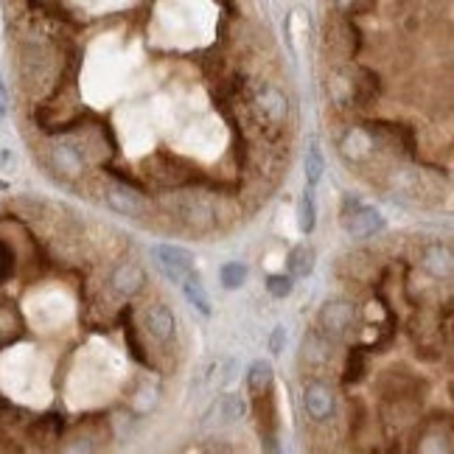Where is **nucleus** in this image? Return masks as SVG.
I'll list each match as a JSON object with an SVG mask.
<instances>
[{"label": "nucleus", "instance_id": "1", "mask_svg": "<svg viewBox=\"0 0 454 454\" xmlns=\"http://www.w3.org/2000/svg\"><path fill=\"white\" fill-rule=\"evenodd\" d=\"M250 112H252L261 135L275 144V141L284 135V127H286V118H289V101H286V95H284L278 87L264 84V87L252 95Z\"/></svg>", "mask_w": 454, "mask_h": 454}, {"label": "nucleus", "instance_id": "2", "mask_svg": "<svg viewBox=\"0 0 454 454\" xmlns=\"http://www.w3.org/2000/svg\"><path fill=\"white\" fill-rule=\"evenodd\" d=\"M168 211L182 227L194 233H211L216 227V211L202 194H180L168 202Z\"/></svg>", "mask_w": 454, "mask_h": 454}, {"label": "nucleus", "instance_id": "3", "mask_svg": "<svg viewBox=\"0 0 454 454\" xmlns=\"http://www.w3.org/2000/svg\"><path fill=\"white\" fill-rule=\"evenodd\" d=\"M339 216H342V230L351 238H371V235L384 230V216L373 208L362 205L356 197H345L342 199Z\"/></svg>", "mask_w": 454, "mask_h": 454}, {"label": "nucleus", "instance_id": "4", "mask_svg": "<svg viewBox=\"0 0 454 454\" xmlns=\"http://www.w3.org/2000/svg\"><path fill=\"white\" fill-rule=\"evenodd\" d=\"M252 415H255V426L258 435L264 441L267 452H278V398H275V387H267L261 392L252 395Z\"/></svg>", "mask_w": 454, "mask_h": 454}, {"label": "nucleus", "instance_id": "5", "mask_svg": "<svg viewBox=\"0 0 454 454\" xmlns=\"http://www.w3.org/2000/svg\"><path fill=\"white\" fill-rule=\"evenodd\" d=\"M151 258L154 267L171 281V284H182L191 272H194V255L177 244H157L151 247Z\"/></svg>", "mask_w": 454, "mask_h": 454}, {"label": "nucleus", "instance_id": "6", "mask_svg": "<svg viewBox=\"0 0 454 454\" xmlns=\"http://www.w3.org/2000/svg\"><path fill=\"white\" fill-rule=\"evenodd\" d=\"M104 202H107L115 214H121V216L141 219V216L146 214V199L141 197V191L132 188V185H124V182H118V180L104 188Z\"/></svg>", "mask_w": 454, "mask_h": 454}, {"label": "nucleus", "instance_id": "7", "mask_svg": "<svg viewBox=\"0 0 454 454\" xmlns=\"http://www.w3.org/2000/svg\"><path fill=\"white\" fill-rule=\"evenodd\" d=\"M351 322H354V305L348 301H331L320 308V325H317V328H320L325 337L339 339V337L348 334Z\"/></svg>", "mask_w": 454, "mask_h": 454}, {"label": "nucleus", "instance_id": "8", "mask_svg": "<svg viewBox=\"0 0 454 454\" xmlns=\"http://www.w3.org/2000/svg\"><path fill=\"white\" fill-rule=\"evenodd\" d=\"M110 286H112V292L121 295V298H135V295H141L144 286H146V272H144L135 261L118 264V267L112 269V275H110Z\"/></svg>", "mask_w": 454, "mask_h": 454}, {"label": "nucleus", "instance_id": "9", "mask_svg": "<svg viewBox=\"0 0 454 454\" xmlns=\"http://www.w3.org/2000/svg\"><path fill=\"white\" fill-rule=\"evenodd\" d=\"M303 404H305V412L320 424L334 415V392L322 381H308L303 387Z\"/></svg>", "mask_w": 454, "mask_h": 454}, {"label": "nucleus", "instance_id": "10", "mask_svg": "<svg viewBox=\"0 0 454 454\" xmlns=\"http://www.w3.org/2000/svg\"><path fill=\"white\" fill-rule=\"evenodd\" d=\"M146 331H149L151 339H157L160 345L171 342L177 337V320H174V311L165 305V303H154L146 311Z\"/></svg>", "mask_w": 454, "mask_h": 454}, {"label": "nucleus", "instance_id": "11", "mask_svg": "<svg viewBox=\"0 0 454 454\" xmlns=\"http://www.w3.org/2000/svg\"><path fill=\"white\" fill-rule=\"evenodd\" d=\"M48 163H51V168L59 171L62 177H78V174H84V165H87L84 154L76 149V146H68V144H57V146L51 149V154H48Z\"/></svg>", "mask_w": 454, "mask_h": 454}, {"label": "nucleus", "instance_id": "12", "mask_svg": "<svg viewBox=\"0 0 454 454\" xmlns=\"http://www.w3.org/2000/svg\"><path fill=\"white\" fill-rule=\"evenodd\" d=\"M421 267L435 275V278H449L452 275V250L443 241H432L421 250Z\"/></svg>", "mask_w": 454, "mask_h": 454}, {"label": "nucleus", "instance_id": "13", "mask_svg": "<svg viewBox=\"0 0 454 454\" xmlns=\"http://www.w3.org/2000/svg\"><path fill=\"white\" fill-rule=\"evenodd\" d=\"M132 305H124L121 308V331H124V339H127V351H129V356L138 362V365H144V368H151V359L149 354H146V348H144V342H141V334H138V325H135V320H132Z\"/></svg>", "mask_w": 454, "mask_h": 454}, {"label": "nucleus", "instance_id": "14", "mask_svg": "<svg viewBox=\"0 0 454 454\" xmlns=\"http://www.w3.org/2000/svg\"><path fill=\"white\" fill-rule=\"evenodd\" d=\"M378 95H381V78L376 71L371 68H359V74L354 78V90H351V101L359 104V107H371L376 104Z\"/></svg>", "mask_w": 454, "mask_h": 454}, {"label": "nucleus", "instance_id": "15", "mask_svg": "<svg viewBox=\"0 0 454 454\" xmlns=\"http://www.w3.org/2000/svg\"><path fill=\"white\" fill-rule=\"evenodd\" d=\"M303 359L308 365H325L331 359V337H325L320 328H311L303 337Z\"/></svg>", "mask_w": 454, "mask_h": 454}, {"label": "nucleus", "instance_id": "16", "mask_svg": "<svg viewBox=\"0 0 454 454\" xmlns=\"http://www.w3.org/2000/svg\"><path fill=\"white\" fill-rule=\"evenodd\" d=\"M182 286V295H185V301L191 303L199 314H211V298H208V292H205V286H202V281H199V275H197V269L180 284Z\"/></svg>", "mask_w": 454, "mask_h": 454}, {"label": "nucleus", "instance_id": "17", "mask_svg": "<svg viewBox=\"0 0 454 454\" xmlns=\"http://www.w3.org/2000/svg\"><path fill=\"white\" fill-rule=\"evenodd\" d=\"M286 267H289V275L292 278H308L311 269H314V250L308 244H298L289 250L286 255Z\"/></svg>", "mask_w": 454, "mask_h": 454}, {"label": "nucleus", "instance_id": "18", "mask_svg": "<svg viewBox=\"0 0 454 454\" xmlns=\"http://www.w3.org/2000/svg\"><path fill=\"white\" fill-rule=\"evenodd\" d=\"M368 373V351L365 348H351L348 351V362H345V376L342 384L351 387V384H359Z\"/></svg>", "mask_w": 454, "mask_h": 454}, {"label": "nucleus", "instance_id": "19", "mask_svg": "<svg viewBox=\"0 0 454 454\" xmlns=\"http://www.w3.org/2000/svg\"><path fill=\"white\" fill-rule=\"evenodd\" d=\"M272 381H275V373H272V365H269L267 359H255V362L250 365V371H247V387H250L252 395L261 392V390H267V387H272Z\"/></svg>", "mask_w": 454, "mask_h": 454}, {"label": "nucleus", "instance_id": "20", "mask_svg": "<svg viewBox=\"0 0 454 454\" xmlns=\"http://www.w3.org/2000/svg\"><path fill=\"white\" fill-rule=\"evenodd\" d=\"M62 429H65V418L62 415H45V418H37L31 424V435L37 441H59Z\"/></svg>", "mask_w": 454, "mask_h": 454}, {"label": "nucleus", "instance_id": "21", "mask_svg": "<svg viewBox=\"0 0 454 454\" xmlns=\"http://www.w3.org/2000/svg\"><path fill=\"white\" fill-rule=\"evenodd\" d=\"M244 409H247V404L235 395V392H227V395H222L219 401H216V407H214V412H219L222 418V424H233V421H238L241 415H244Z\"/></svg>", "mask_w": 454, "mask_h": 454}, {"label": "nucleus", "instance_id": "22", "mask_svg": "<svg viewBox=\"0 0 454 454\" xmlns=\"http://www.w3.org/2000/svg\"><path fill=\"white\" fill-rule=\"evenodd\" d=\"M322 171H325V160H322V151L317 144H311L305 151V182L308 188H314L320 180H322Z\"/></svg>", "mask_w": 454, "mask_h": 454}, {"label": "nucleus", "instance_id": "23", "mask_svg": "<svg viewBox=\"0 0 454 454\" xmlns=\"http://www.w3.org/2000/svg\"><path fill=\"white\" fill-rule=\"evenodd\" d=\"M314 225H317V208H314V194L308 188L301 197V205H298V227H301V233H311Z\"/></svg>", "mask_w": 454, "mask_h": 454}, {"label": "nucleus", "instance_id": "24", "mask_svg": "<svg viewBox=\"0 0 454 454\" xmlns=\"http://www.w3.org/2000/svg\"><path fill=\"white\" fill-rule=\"evenodd\" d=\"M219 281H222L225 289H238V286H244V281H247V267L238 264V261H230V264H225V267L219 269Z\"/></svg>", "mask_w": 454, "mask_h": 454}, {"label": "nucleus", "instance_id": "25", "mask_svg": "<svg viewBox=\"0 0 454 454\" xmlns=\"http://www.w3.org/2000/svg\"><path fill=\"white\" fill-rule=\"evenodd\" d=\"M292 289H295V278H292V275L272 272V275L267 278V292H269L272 298H278V301L289 298V295H292Z\"/></svg>", "mask_w": 454, "mask_h": 454}, {"label": "nucleus", "instance_id": "26", "mask_svg": "<svg viewBox=\"0 0 454 454\" xmlns=\"http://www.w3.org/2000/svg\"><path fill=\"white\" fill-rule=\"evenodd\" d=\"M342 14H371L376 0H334Z\"/></svg>", "mask_w": 454, "mask_h": 454}, {"label": "nucleus", "instance_id": "27", "mask_svg": "<svg viewBox=\"0 0 454 454\" xmlns=\"http://www.w3.org/2000/svg\"><path fill=\"white\" fill-rule=\"evenodd\" d=\"M11 272H14V250L6 241H0V284H6Z\"/></svg>", "mask_w": 454, "mask_h": 454}, {"label": "nucleus", "instance_id": "28", "mask_svg": "<svg viewBox=\"0 0 454 454\" xmlns=\"http://www.w3.org/2000/svg\"><path fill=\"white\" fill-rule=\"evenodd\" d=\"M284 342H286V334H284V325H278V328L272 331V337H269V351L278 356V354L284 351Z\"/></svg>", "mask_w": 454, "mask_h": 454}, {"label": "nucleus", "instance_id": "29", "mask_svg": "<svg viewBox=\"0 0 454 454\" xmlns=\"http://www.w3.org/2000/svg\"><path fill=\"white\" fill-rule=\"evenodd\" d=\"M6 115V87H3V81H0V118Z\"/></svg>", "mask_w": 454, "mask_h": 454}]
</instances>
